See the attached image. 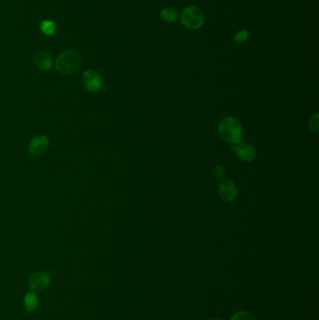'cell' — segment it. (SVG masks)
Segmentation results:
<instances>
[{"label":"cell","instance_id":"cell-6","mask_svg":"<svg viewBox=\"0 0 319 320\" xmlns=\"http://www.w3.org/2000/svg\"><path fill=\"white\" fill-rule=\"evenodd\" d=\"M50 141L46 136L39 135L34 137L28 144V153L31 156H40L49 148Z\"/></svg>","mask_w":319,"mask_h":320},{"label":"cell","instance_id":"cell-8","mask_svg":"<svg viewBox=\"0 0 319 320\" xmlns=\"http://www.w3.org/2000/svg\"><path fill=\"white\" fill-rule=\"evenodd\" d=\"M238 194V188L232 181H226L219 186V195L226 202H232Z\"/></svg>","mask_w":319,"mask_h":320},{"label":"cell","instance_id":"cell-9","mask_svg":"<svg viewBox=\"0 0 319 320\" xmlns=\"http://www.w3.org/2000/svg\"><path fill=\"white\" fill-rule=\"evenodd\" d=\"M34 62L41 71H50L53 67V58L48 53L39 51L34 55Z\"/></svg>","mask_w":319,"mask_h":320},{"label":"cell","instance_id":"cell-1","mask_svg":"<svg viewBox=\"0 0 319 320\" xmlns=\"http://www.w3.org/2000/svg\"><path fill=\"white\" fill-rule=\"evenodd\" d=\"M81 57L74 51H66L57 56L56 68L58 72L64 75H72L80 71Z\"/></svg>","mask_w":319,"mask_h":320},{"label":"cell","instance_id":"cell-16","mask_svg":"<svg viewBox=\"0 0 319 320\" xmlns=\"http://www.w3.org/2000/svg\"></svg>","mask_w":319,"mask_h":320},{"label":"cell","instance_id":"cell-13","mask_svg":"<svg viewBox=\"0 0 319 320\" xmlns=\"http://www.w3.org/2000/svg\"><path fill=\"white\" fill-rule=\"evenodd\" d=\"M231 320H256V319L252 313L247 312V311H239L232 316Z\"/></svg>","mask_w":319,"mask_h":320},{"label":"cell","instance_id":"cell-3","mask_svg":"<svg viewBox=\"0 0 319 320\" xmlns=\"http://www.w3.org/2000/svg\"><path fill=\"white\" fill-rule=\"evenodd\" d=\"M181 23L188 29H198L204 23L203 11L197 6L184 8L180 14Z\"/></svg>","mask_w":319,"mask_h":320},{"label":"cell","instance_id":"cell-15","mask_svg":"<svg viewBox=\"0 0 319 320\" xmlns=\"http://www.w3.org/2000/svg\"><path fill=\"white\" fill-rule=\"evenodd\" d=\"M214 174H215V177H216V179H222V178L225 177V175H226V171H225L223 167L218 166V167H216V169H215Z\"/></svg>","mask_w":319,"mask_h":320},{"label":"cell","instance_id":"cell-4","mask_svg":"<svg viewBox=\"0 0 319 320\" xmlns=\"http://www.w3.org/2000/svg\"><path fill=\"white\" fill-rule=\"evenodd\" d=\"M81 80L84 88L91 93L100 91L104 87L103 76L100 72L95 70L84 71Z\"/></svg>","mask_w":319,"mask_h":320},{"label":"cell","instance_id":"cell-14","mask_svg":"<svg viewBox=\"0 0 319 320\" xmlns=\"http://www.w3.org/2000/svg\"><path fill=\"white\" fill-rule=\"evenodd\" d=\"M248 37H249V33H248L247 30L243 29V30H240V31L238 32L237 34H235L233 40L236 43H242V42L247 40Z\"/></svg>","mask_w":319,"mask_h":320},{"label":"cell","instance_id":"cell-7","mask_svg":"<svg viewBox=\"0 0 319 320\" xmlns=\"http://www.w3.org/2000/svg\"><path fill=\"white\" fill-rule=\"evenodd\" d=\"M236 145L233 147L236 155L239 156V159L242 161H252L254 160L255 156V150L252 144L248 143L246 141H239L235 143Z\"/></svg>","mask_w":319,"mask_h":320},{"label":"cell","instance_id":"cell-10","mask_svg":"<svg viewBox=\"0 0 319 320\" xmlns=\"http://www.w3.org/2000/svg\"><path fill=\"white\" fill-rule=\"evenodd\" d=\"M39 298L33 291L27 292L24 298V306L27 312L32 313L38 308Z\"/></svg>","mask_w":319,"mask_h":320},{"label":"cell","instance_id":"cell-11","mask_svg":"<svg viewBox=\"0 0 319 320\" xmlns=\"http://www.w3.org/2000/svg\"><path fill=\"white\" fill-rule=\"evenodd\" d=\"M160 16L167 23H174L178 18V11L174 8L167 7L161 10Z\"/></svg>","mask_w":319,"mask_h":320},{"label":"cell","instance_id":"cell-2","mask_svg":"<svg viewBox=\"0 0 319 320\" xmlns=\"http://www.w3.org/2000/svg\"><path fill=\"white\" fill-rule=\"evenodd\" d=\"M218 132L226 142L235 144L241 140L242 127L237 119L226 117L219 123Z\"/></svg>","mask_w":319,"mask_h":320},{"label":"cell","instance_id":"cell-12","mask_svg":"<svg viewBox=\"0 0 319 320\" xmlns=\"http://www.w3.org/2000/svg\"><path fill=\"white\" fill-rule=\"evenodd\" d=\"M40 28L44 35L51 36L56 32V24L51 20H44L40 23Z\"/></svg>","mask_w":319,"mask_h":320},{"label":"cell","instance_id":"cell-5","mask_svg":"<svg viewBox=\"0 0 319 320\" xmlns=\"http://www.w3.org/2000/svg\"><path fill=\"white\" fill-rule=\"evenodd\" d=\"M51 274L45 271L33 273L28 279V289L33 292H40L47 289L51 283Z\"/></svg>","mask_w":319,"mask_h":320}]
</instances>
